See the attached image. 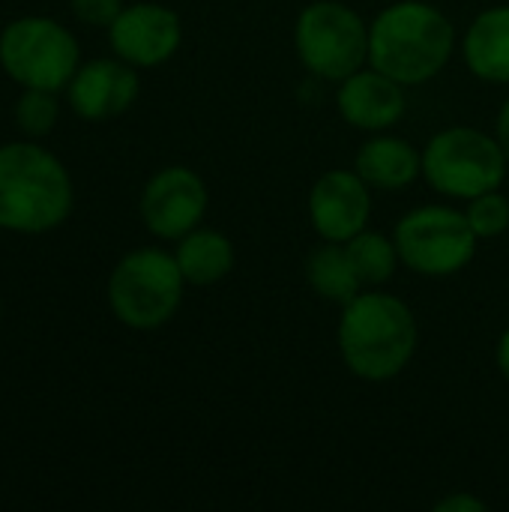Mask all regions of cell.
Instances as JSON below:
<instances>
[{"instance_id":"1","label":"cell","mask_w":509,"mask_h":512,"mask_svg":"<svg viewBox=\"0 0 509 512\" xmlns=\"http://www.w3.org/2000/svg\"><path fill=\"white\" fill-rule=\"evenodd\" d=\"M339 354L348 372L369 384L393 381L417 354V318L411 306L384 291H360L342 306Z\"/></svg>"},{"instance_id":"2","label":"cell","mask_w":509,"mask_h":512,"mask_svg":"<svg viewBox=\"0 0 509 512\" xmlns=\"http://www.w3.org/2000/svg\"><path fill=\"white\" fill-rule=\"evenodd\" d=\"M456 51L453 21L426 0H396L369 24V66L405 87L432 81Z\"/></svg>"},{"instance_id":"3","label":"cell","mask_w":509,"mask_h":512,"mask_svg":"<svg viewBox=\"0 0 509 512\" xmlns=\"http://www.w3.org/2000/svg\"><path fill=\"white\" fill-rule=\"evenodd\" d=\"M72 201V177L51 150L33 138L0 147V231H54L69 219Z\"/></svg>"},{"instance_id":"4","label":"cell","mask_w":509,"mask_h":512,"mask_svg":"<svg viewBox=\"0 0 509 512\" xmlns=\"http://www.w3.org/2000/svg\"><path fill=\"white\" fill-rule=\"evenodd\" d=\"M186 279L177 258L165 249L144 246L117 261L108 279V306L129 330L165 327L183 303Z\"/></svg>"},{"instance_id":"5","label":"cell","mask_w":509,"mask_h":512,"mask_svg":"<svg viewBox=\"0 0 509 512\" xmlns=\"http://www.w3.org/2000/svg\"><path fill=\"white\" fill-rule=\"evenodd\" d=\"M507 165L498 138L474 126H447L423 147V180L444 198L471 201L501 189Z\"/></svg>"},{"instance_id":"6","label":"cell","mask_w":509,"mask_h":512,"mask_svg":"<svg viewBox=\"0 0 509 512\" xmlns=\"http://www.w3.org/2000/svg\"><path fill=\"white\" fill-rule=\"evenodd\" d=\"M294 48L312 75L345 81L369 63V24L342 0H315L297 15Z\"/></svg>"},{"instance_id":"7","label":"cell","mask_w":509,"mask_h":512,"mask_svg":"<svg viewBox=\"0 0 509 512\" xmlns=\"http://www.w3.org/2000/svg\"><path fill=\"white\" fill-rule=\"evenodd\" d=\"M0 66L21 87L57 93L81 66V48L60 21L24 15L0 30Z\"/></svg>"},{"instance_id":"8","label":"cell","mask_w":509,"mask_h":512,"mask_svg":"<svg viewBox=\"0 0 509 512\" xmlns=\"http://www.w3.org/2000/svg\"><path fill=\"white\" fill-rule=\"evenodd\" d=\"M393 240L402 264L426 279L462 273L474 261L480 243L465 210L447 204H426L405 213L396 222Z\"/></svg>"},{"instance_id":"9","label":"cell","mask_w":509,"mask_h":512,"mask_svg":"<svg viewBox=\"0 0 509 512\" xmlns=\"http://www.w3.org/2000/svg\"><path fill=\"white\" fill-rule=\"evenodd\" d=\"M207 201L210 195L198 171L186 165H168L147 180L138 210L153 237L180 240L201 225Z\"/></svg>"},{"instance_id":"10","label":"cell","mask_w":509,"mask_h":512,"mask_svg":"<svg viewBox=\"0 0 509 512\" xmlns=\"http://www.w3.org/2000/svg\"><path fill=\"white\" fill-rule=\"evenodd\" d=\"M108 42L120 60L132 63L135 69H153L177 54L183 42V24L171 6L144 0L120 9L108 27Z\"/></svg>"},{"instance_id":"11","label":"cell","mask_w":509,"mask_h":512,"mask_svg":"<svg viewBox=\"0 0 509 512\" xmlns=\"http://www.w3.org/2000/svg\"><path fill=\"white\" fill-rule=\"evenodd\" d=\"M369 183L354 168L324 171L309 192V222L321 240L348 243L366 231L372 216Z\"/></svg>"},{"instance_id":"12","label":"cell","mask_w":509,"mask_h":512,"mask_svg":"<svg viewBox=\"0 0 509 512\" xmlns=\"http://www.w3.org/2000/svg\"><path fill=\"white\" fill-rule=\"evenodd\" d=\"M138 93V69L117 54L81 63L66 84V99L81 120H111L129 111Z\"/></svg>"},{"instance_id":"13","label":"cell","mask_w":509,"mask_h":512,"mask_svg":"<svg viewBox=\"0 0 509 512\" xmlns=\"http://www.w3.org/2000/svg\"><path fill=\"white\" fill-rule=\"evenodd\" d=\"M336 105L342 120L363 132H384L396 126L408 111L405 84L375 66H363L339 81Z\"/></svg>"},{"instance_id":"14","label":"cell","mask_w":509,"mask_h":512,"mask_svg":"<svg viewBox=\"0 0 509 512\" xmlns=\"http://www.w3.org/2000/svg\"><path fill=\"white\" fill-rule=\"evenodd\" d=\"M354 171L372 189L396 192L411 186L417 177H423V150H417L405 138L372 132V138L363 141L357 150Z\"/></svg>"},{"instance_id":"15","label":"cell","mask_w":509,"mask_h":512,"mask_svg":"<svg viewBox=\"0 0 509 512\" xmlns=\"http://www.w3.org/2000/svg\"><path fill=\"white\" fill-rule=\"evenodd\" d=\"M462 57L474 78L509 84V3L483 9L462 36Z\"/></svg>"},{"instance_id":"16","label":"cell","mask_w":509,"mask_h":512,"mask_svg":"<svg viewBox=\"0 0 509 512\" xmlns=\"http://www.w3.org/2000/svg\"><path fill=\"white\" fill-rule=\"evenodd\" d=\"M174 258L186 285H195V288L222 282L237 264L234 243L213 228H195L186 237H180Z\"/></svg>"},{"instance_id":"17","label":"cell","mask_w":509,"mask_h":512,"mask_svg":"<svg viewBox=\"0 0 509 512\" xmlns=\"http://www.w3.org/2000/svg\"><path fill=\"white\" fill-rule=\"evenodd\" d=\"M306 282L312 285L318 297H324L327 303H339V306L351 303L363 291V282L348 258L345 243H333V240H324L318 249L309 252Z\"/></svg>"},{"instance_id":"18","label":"cell","mask_w":509,"mask_h":512,"mask_svg":"<svg viewBox=\"0 0 509 512\" xmlns=\"http://www.w3.org/2000/svg\"><path fill=\"white\" fill-rule=\"evenodd\" d=\"M348 249V258L363 282V288H378V285H387L393 276H396V267L402 264L399 258V249H396V240L378 234V231H360L357 237H351L345 243Z\"/></svg>"},{"instance_id":"19","label":"cell","mask_w":509,"mask_h":512,"mask_svg":"<svg viewBox=\"0 0 509 512\" xmlns=\"http://www.w3.org/2000/svg\"><path fill=\"white\" fill-rule=\"evenodd\" d=\"M60 117V102L54 90H36L24 87V93L15 102V123L27 138H45Z\"/></svg>"},{"instance_id":"20","label":"cell","mask_w":509,"mask_h":512,"mask_svg":"<svg viewBox=\"0 0 509 512\" xmlns=\"http://www.w3.org/2000/svg\"><path fill=\"white\" fill-rule=\"evenodd\" d=\"M465 216H468V222H471V228H474V234L480 240H495V237L507 234L509 201L498 189L483 192V195H477V198L468 201Z\"/></svg>"},{"instance_id":"21","label":"cell","mask_w":509,"mask_h":512,"mask_svg":"<svg viewBox=\"0 0 509 512\" xmlns=\"http://www.w3.org/2000/svg\"><path fill=\"white\" fill-rule=\"evenodd\" d=\"M72 15L90 27H111L123 9V0H69Z\"/></svg>"},{"instance_id":"22","label":"cell","mask_w":509,"mask_h":512,"mask_svg":"<svg viewBox=\"0 0 509 512\" xmlns=\"http://www.w3.org/2000/svg\"><path fill=\"white\" fill-rule=\"evenodd\" d=\"M435 510L438 512H483L486 510V501H480V498H474V495H450V498H444V501H438L435 504Z\"/></svg>"},{"instance_id":"23","label":"cell","mask_w":509,"mask_h":512,"mask_svg":"<svg viewBox=\"0 0 509 512\" xmlns=\"http://www.w3.org/2000/svg\"><path fill=\"white\" fill-rule=\"evenodd\" d=\"M495 138H498L501 150L507 153V159H509V96L504 99L501 111H498V120H495Z\"/></svg>"},{"instance_id":"24","label":"cell","mask_w":509,"mask_h":512,"mask_svg":"<svg viewBox=\"0 0 509 512\" xmlns=\"http://www.w3.org/2000/svg\"><path fill=\"white\" fill-rule=\"evenodd\" d=\"M495 363H498V372L504 375V381L509 384V327L501 333L498 339V348H495Z\"/></svg>"},{"instance_id":"25","label":"cell","mask_w":509,"mask_h":512,"mask_svg":"<svg viewBox=\"0 0 509 512\" xmlns=\"http://www.w3.org/2000/svg\"><path fill=\"white\" fill-rule=\"evenodd\" d=\"M0 318H3V306H0Z\"/></svg>"}]
</instances>
